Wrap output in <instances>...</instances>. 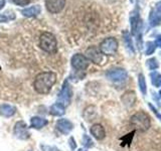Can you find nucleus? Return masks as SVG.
I'll list each match as a JSON object with an SVG mask.
<instances>
[{"label":"nucleus","instance_id":"nucleus-13","mask_svg":"<svg viewBox=\"0 0 161 151\" xmlns=\"http://www.w3.org/2000/svg\"><path fill=\"white\" fill-rule=\"evenodd\" d=\"M135 100H136V96H135V93L132 92V91L126 92L122 96V102L124 103L125 106H127V107H132L135 104Z\"/></svg>","mask_w":161,"mask_h":151},{"label":"nucleus","instance_id":"nucleus-7","mask_svg":"<svg viewBox=\"0 0 161 151\" xmlns=\"http://www.w3.org/2000/svg\"><path fill=\"white\" fill-rule=\"evenodd\" d=\"M86 58L95 64H101L103 60V53L96 47H90L86 50Z\"/></svg>","mask_w":161,"mask_h":151},{"label":"nucleus","instance_id":"nucleus-3","mask_svg":"<svg viewBox=\"0 0 161 151\" xmlns=\"http://www.w3.org/2000/svg\"><path fill=\"white\" fill-rule=\"evenodd\" d=\"M39 45L44 52L53 53L58 49V42L54 35L50 32H43L40 35L39 38Z\"/></svg>","mask_w":161,"mask_h":151},{"label":"nucleus","instance_id":"nucleus-30","mask_svg":"<svg viewBox=\"0 0 161 151\" xmlns=\"http://www.w3.org/2000/svg\"><path fill=\"white\" fill-rule=\"evenodd\" d=\"M29 151H31V150H29Z\"/></svg>","mask_w":161,"mask_h":151},{"label":"nucleus","instance_id":"nucleus-1","mask_svg":"<svg viewBox=\"0 0 161 151\" xmlns=\"http://www.w3.org/2000/svg\"><path fill=\"white\" fill-rule=\"evenodd\" d=\"M57 82V75L53 72H43L38 74L34 80V90L38 94H48L53 86Z\"/></svg>","mask_w":161,"mask_h":151},{"label":"nucleus","instance_id":"nucleus-25","mask_svg":"<svg viewBox=\"0 0 161 151\" xmlns=\"http://www.w3.org/2000/svg\"><path fill=\"white\" fill-rule=\"evenodd\" d=\"M5 21H7V17L5 15L0 14V22H5Z\"/></svg>","mask_w":161,"mask_h":151},{"label":"nucleus","instance_id":"nucleus-16","mask_svg":"<svg viewBox=\"0 0 161 151\" xmlns=\"http://www.w3.org/2000/svg\"><path fill=\"white\" fill-rule=\"evenodd\" d=\"M50 114L53 116H63L65 113V108L63 104L60 103H55L50 107Z\"/></svg>","mask_w":161,"mask_h":151},{"label":"nucleus","instance_id":"nucleus-6","mask_svg":"<svg viewBox=\"0 0 161 151\" xmlns=\"http://www.w3.org/2000/svg\"><path fill=\"white\" fill-rule=\"evenodd\" d=\"M65 0H45V6L50 13H58L64 9Z\"/></svg>","mask_w":161,"mask_h":151},{"label":"nucleus","instance_id":"nucleus-10","mask_svg":"<svg viewBox=\"0 0 161 151\" xmlns=\"http://www.w3.org/2000/svg\"><path fill=\"white\" fill-rule=\"evenodd\" d=\"M107 78L113 82H123L127 78V73L122 69L111 70L107 73Z\"/></svg>","mask_w":161,"mask_h":151},{"label":"nucleus","instance_id":"nucleus-18","mask_svg":"<svg viewBox=\"0 0 161 151\" xmlns=\"http://www.w3.org/2000/svg\"><path fill=\"white\" fill-rule=\"evenodd\" d=\"M151 79H152V84L155 87H161V75L157 73L151 74Z\"/></svg>","mask_w":161,"mask_h":151},{"label":"nucleus","instance_id":"nucleus-8","mask_svg":"<svg viewBox=\"0 0 161 151\" xmlns=\"http://www.w3.org/2000/svg\"><path fill=\"white\" fill-rule=\"evenodd\" d=\"M89 64V62L87 58L85 57L83 54H75L74 57L72 58V65L78 70H84L87 69Z\"/></svg>","mask_w":161,"mask_h":151},{"label":"nucleus","instance_id":"nucleus-5","mask_svg":"<svg viewBox=\"0 0 161 151\" xmlns=\"http://www.w3.org/2000/svg\"><path fill=\"white\" fill-rule=\"evenodd\" d=\"M14 135L16 136L18 139L21 140H26L29 138V131H28V127L25 122L23 121H19L14 126Z\"/></svg>","mask_w":161,"mask_h":151},{"label":"nucleus","instance_id":"nucleus-24","mask_svg":"<svg viewBox=\"0 0 161 151\" xmlns=\"http://www.w3.org/2000/svg\"><path fill=\"white\" fill-rule=\"evenodd\" d=\"M69 144H70V148H72V149H75V146H77V145H75V141L74 140V138L69 139Z\"/></svg>","mask_w":161,"mask_h":151},{"label":"nucleus","instance_id":"nucleus-22","mask_svg":"<svg viewBox=\"0 0 161 151\" xmlns=\"http://www.w3.org/2000/svg\"><path fill=\"white\" fill-rule=\"evenodd\" d=\"M13 1L15 4L20 5V6H25L30 2V0H13Z\"/></svg>","mask_w":161,"mask_h":151},{"label":"nucleus","instance_id":"nucleus-29","mask_svg":"<svg viewBox=\"0 0 161 151\" xmlns=\"http://www.w3.org/2000/svg\"><path fill=\"white\" fill-rule=\"evenodd\" d=\"M159 95H160V97H161V91H160V92H159Z\"/></svg>","mask_w":161,"mask_h":151},{"label":"nucleus","instance_id":"nucleus-28","mask_svg":"<svg viewBox=\"0 0 161 151\" xmlns=\"http://www.w3.org/2000/svg\"><path fill=\"white\" fill-rule=\"evenodd\" d=\"M78 151H87V150H86V149H83V148H80V149H79Z\"/></svg>","mask_w":161,"mask_h":151},{"label":"nucleus","instance_id":"nucleus-23","mask_svg":"<svg viewBox=\"0 0 161 151\" xmlns=\"http://www.w3.org/2000/svg\"><path fill=\"white\" fill-rule=\"evenodd\" d=\"M154 52V45L153 43H148V48L147 50H146V53L149 54V53H152Z\"/></svg>","mask_w":161,"mask_h":151},{"label":"nucleus","instance_id":"nucleus-17","mask_svg":"<svg viewBox=\"0 0 161 151\" xmlns=\"http://www.w3.org/2000/svg\"><path fill=\"white\" fill-rule=\"evenodd\" d=\"M30 124H31L32 128L40 129V128L44 127V126L47 124V120H45L43 118H40V117H33V118H31Z\"/></svg>","mask_w":161,"mask_h":151},{"label":"nucleus","instance_id":"nucleus-27","mask_svg":"<svg viewBox=\"0 0 161 151\" xmlns=\"http://www.w3.org/2000/svg\"><path fill=\"white\" fill-rule=\"evenodd\" d=\"M157 44H158L159 47L161 48V36H160V37H159V38L157 39Z\"/></svg>","mask_w":161,"mask_h":151},{"label":"nucleus","instance_id":"nucleus-26","mask_svg":"<svg viewBox=\"0 0 161 151\" xmlns=\"http://www.w3.org/2000/svg\"><path fill=\"white\" fill-rule=\"evenodd\" d=\"M5 5V0H0V9H2Z\"/></svg>","mask_w":161,"mask_h":151},{"label":"nucleus","instance_id":"nucleus-4","mask_svg":"<svg viewBox=\"0 0 161 151\" xmlns=\"http://www.w3.org/2000/svg\"><path fill=\"white\" fill-rule=\"evenodd\" d=\"M101 52L104 54H114L118 49V42L115 38H106L100 44Z\"/></svg>","mask_w":161,"mask_h":151},{"label":"nucleus","instance_id":"nucleus-2","mask_svg":"<svg viewBox=\"0 0 161 151\" xmlns=\"http://www.w3.org/2000/svg\"><path fill=\"white\" fill-rule=\"evenodd\" d=\"M131 125L133 127L140 131V132H145L150 128V118L149 116L146 114L143 111H140V112L135 113L130 119Z\"/></svg>","mask_w":161,"mask_h":151},{"label":"nucleus","instance_id":"nucleus-9","mask_svg":"<svg viewBox=\"0 0 161 151\" xmlns=\"http://www.w3.org/2000/svg\"><path fill=\"white\" fill-rule=\"evenodd\" d=\"M70 98H72V90H70L68 82H65L62 91H60V93L58 95V101H59L58 103L63 104L64 106L69 105L70 102Z\"/></svg>","mask_w":161,"mask_h":151},{"label":"nucleus","instance_id":"nucleus-21","mask_svg":"<svg viewBox=\"0 0 161 151\" xmlns=\"http://www.w3.org/2000/svg\"><path fill=\"white\" fill-rule=\"evenodd\" d=\"M147 63H148V67L150 68V70H155L158 68V63H156L155 59H151Z\"/></svg>","mask_w":161,"mask_h":151},{"label":"nucleus","instance_id":"nucleus-11","mask_svg":"<svg viewBox=\"0 0 161 151\" xmlns=\"http://www.w3.org/2000/svg\"><path fill=\"white\" fill-rule=\"evenodd\" d=\"M73 123L67 119H60L57 123V128L60 133L63 134H69L73 130Z\"/></svg>","mask_w":161,"mask_h":151},{"label":"nucleus","instance_id":"nucleus-14","mask_svg":"<svg viewBox=\"0 0 161 151\" xmlns=\"http://www.w3.org/2000/svg\"><path fill=\"white\" fill-rule=\"evenodd\" d=\"M16 112V109L10 105H1L0 106V114L4 117H11Z\"/></svg>","mask_w":161,"mask_h":151},{"label":"nucleus","instance_id":"nucleus-20","mask_svg":"<svg viewBox=\"0 0 161 151\" xmlns=\"http://www.w3.org/2000/svg\"><path fill=\"white\" fill-rule=\"evenodd\" d=\"M84 145L86 147H92L93 146V141L91 140V138L89 137L88 135H84Z\"/></svg>","mask_w":161,"mask_h":151},{"label":"nucleus","instance_id":"nucleus-19","mask_svg":"<svg viewBox=\"0 0 161 151\" xmlns=\"http://www.w3.org/2000/svg\"><path fill=\"white\" fill-rule=\"evenodd\" d=\"M139 87L141 92H142L143 95H146V92H147V89H146V83H145V78L143 75L139 76Z\"/></svg>","mask_w":161,"mask_h":151},{"label":"nucleus","instance_id":"nucleus-31","mask_svg":"<svg viewBox=\"0 0 161 151\" xmlns=\"http://www.w3.org/2000/svg\"><path fill=\"white\" fill-rule=\"evenodd\" d=\"M160 54H161V53H160Z\"/></svg>","mask_w":161,"mask_h":151},{"label":"nucleus","instance_id":"nucleus-15","mask_svg":"<svg viewBox=\"0 0 161 151\" xmlns=\"http://www.w3.org/2000/svg\"><path fill=\"white\" fill-rule=\"evenodd\" d=\"M40 11H42V8H40L39 5H35V6H31V7L23 9L22 14L24 16L31 17V16H36V15H38Z\"/></svg>","mask_w":161,"mask_h":151},{"label":"nucleus","instance_id":"nucleus-12","mask_svg":"<svg viewBox=\"0 0 161 151\" xmlns=\"http://www.w3.org/2000/svg\"><path fill=\"white\" fill-rule=\"evenodd\" d=\"M91 134H92L96 139L102 140L106 136V131L101 124H94L91 127Z\"/></svg>","mask_w":161,"mask_h":151}]
</instances>
